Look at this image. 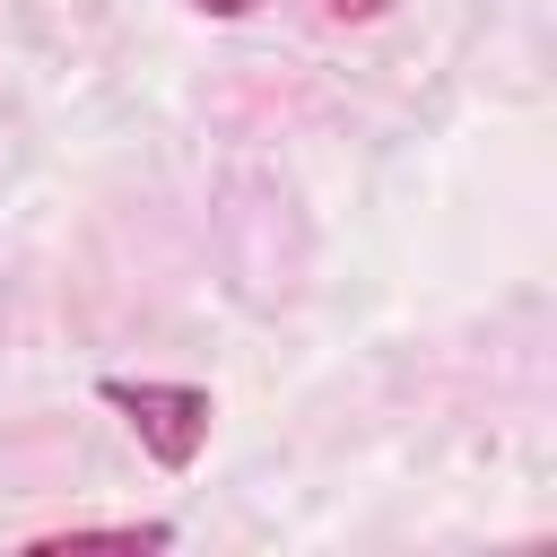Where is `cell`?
Listing matches in <instances>:
<instances>
[{"label": "cell", "instance_id": "obj_1", "mask_svg": "<svg viewBox=\"0 0 557 557\" xmlns=\"http://www.w3.org/2000/svg\"><path fill=\"white\" fill-rule=\"evenodd\" d=\"M96 400L139 435V453L165 470V479H183L200 453H209V426H218V392L209 383H165V374H96Z\"/></svg>", "mask_w": 557, "mask_h": 557}, {"label": "cell", "instance_id": "obj_2", "mask_svg": "<svg viewBox=\"0 0 557 557\" xmlns=\"http://www.w3.org/2000/svg\"><path fill=\"white\" fill-rule=\"evenodd\" d=\"M35 548H174V522H70L44 531Z\"/></svg>", "mask_w": 557, "mask_h": 557}, {"label": "cell", "instance_id": "obj_3", "mask_svg": "<svg viewBox=\"0 0 557 557\" xmlns=\"http://www.w3.org/2000/svg\"><path fill=\"white\" fill-rule=\"evenodd\" d=\"M322 9H331V17H357V26H366V17H383L392 0H322Z\"/></svg>", "mask_w": 557, "mask_h": 557}, {"label": "cell", "instance_id": "obj_4", "mask_svg": "<svg viewBox=\"0 0 557 557\" xmlns=\"http://www.w3.org/2000/svg\"><path fill=\"white\" fill-rule=\"evenodd\" d=\"M183 9H200V17H252L261 0H183Z\"/></svg>", "mask_w": 557, "mask_h": 557}]
</instances>
